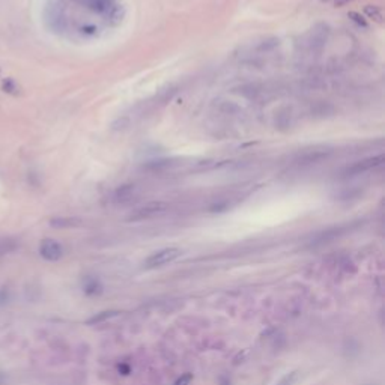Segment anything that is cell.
Instances as JSON below:
<instances>
[{
  "mask_svg": "<svg viewBox=\"0 0 385 385\" xmlns=\"http://www.w3.org/2000/svg\"><path fill=\"white\" fill-rule=\"evenodd\" d=\"M385 163V155L384 154H379V155H375V157H370V158H364L361 161H357L354 164L348 165L342 170V178H354V176H358V175H363L366 172H370L373 169H378Z\"/></svg>",
  "mask_w": 385,
  "mask_h": 385,
  "instance_id": "1",
  "label": "cell"
},
{
  "mask_svg": "<svg viewBox=\"0 0 385 385\" xmlns=\"http://www.w3.org/2000/svg\"><path fill=\"white\" fill-rule=\"evenodd\" d=\"M167 211H169V203H165L163 200L148 202L146 205H143V206H140L138 209H136V211L128 217V221L151 220V219H155V217L163 215Z\"/></svg>",
  "mask_w": 385,
  "mask_h": 385,
  "instance_id": "2",
  "label": "cell"
},
{
  "mask_svg": "<svg viewBox=\"0 0 385 385\" xmlns=\"http://www.w3.org/2000/svg\"><path fill=\"white\" fill-rule=\"evenodd\" d=\"M181 253H182V251L176 247L163 248V250H160V251H157V253L151 254V256L146 259V262H145V268L152 270V268L163 267V265H165V263H170V262H173L175 259H178V257L181 256Z\"/></svg>",
  "mask_w": 385,
  "mask_h": 385,
  "instance_id": "3",
  "label": "cell"
},
{
  "mask_svg": "<svg viewBox=\"0 0 385 385\" xmlns=\"http://www.w3.org/2000/svg\"><path fill=\"white\" fill-rule=\"evenodd\" d=\"M86 8H89L93 12L109 15L110 18H117L119 8L114 3V0H79ZM119 20V18H117Z\"/></svg>",
  "mask_w": 385,
  "mask_h": 385,
  "instance_id": "4",
  "label": "cell"
},
{
  "mask_svg": "<svg viewBox=\"0 0 385 385\" xmlns=\"http://www.w3.org/2000/svg\"><path fill=\"white\" fill-rule=\"evenodd\" d=\"M45 21L50 26V29H53L55 32H60L63 30L66 26V20L62 11V6L59 3H50L45 8Z\"/></svg>",
  "mask_w": 385,
  "mask_h": 385,
  "instance_id": "5",
  "label": "cell"
},
{
  "mask_svg": "<svg viewBox=\"0 0 385 385\" xmlns=\"http://www.w3.org/2000/svg\"><path fill=\"white\" fill-rule=\"evenodd\" d=\"M39 254L49 262H57L63 256V248L55 239H44L39 246Z\"/></svg>",
  "mask_w": 385,
  "mask_h": 385,
  "instance_id": "6",
  "label": "cell"
},
{
  "mask_svg": "<svg viewBox=\"0 0 385 385\" xmlns=\"http://www.w3.org/2000/svg\"><path fill=\"white\" fill-rule=\"evenodd\" d=\"M137 196V185L134 184H124L121 187H117L113 194H111V200L116 205H127L130 203L134 197Z\"/></svg>",
  "mask_w": 385,
  "mask_h": 385,
  "instance_id": "7",
  "label": "cell"
},
{
  "mask_svg": "<svg viewBox=\"0 0 385 385\" xmlns=\"http://www.w3.org/2000/svg\"><path fill=\"white\" fill-rule=\"evenodd\" d=\"M328 33H330V30H328V26H325V25H318L316 28L313 29L311 35H310V39H308L310 50H313V52L322 50V47L327 42Z\"/></svg>",
  "mask_w": 385,
  "mask_h": 385,
  "instance_id": "8",
  "label": "cell"
},
{
  "mask_svg": "<svg viewBox=\"0 0 385 385\" xmlns=\"http://www.w3.org/2000/svg\"><path fill=\"white\" fill-rule=\"evenodd\" d=\"M331 154V151H307L304 152L303 155L298 157L297 160V164L305 165V164H315V163H319L321 160L327 158Z\"/></svg>",
  "mask_w": 385,
  "mask_h": 385,
  "instance_id": "9",
  "label": "cell"
},
{
  "mask_svg": "<svg viewBox=\"0 0 385 385\" xmlns=\"http://www.w3.org/2000/svg\"><path fill=\"white\" fill-rule=\"evenodd\" d=\"M292 125V114L289 110L280 111L275 117V128L278 130H287Z\"/></svg>",
  "mask_w": 385,
  "mask_h": 385,
  "instance_id": "10",
  "label": "cell"
},
{
  "mask_svg": "<svg viewBox=\"0 0 385 385\" xmlns=\"http://www.w3.org/2000/svg\"><path fill=\"white\" fill-rule=\"evenodd\" d=\"M364 12L370 20H373L376 23H384V14H382V9L379 6L367 5V6H364Z\"/></svg>",
  "mask_w": 385,
  "mask_h": 385,
  "instance_id": "11",
  "label": "cell"
},
{
  "mask_svg": "<svg viewBox=\"0 0 385 385\" xmlns=\"http://www.w3.org/2000/svg\"><path fill=\"white\" fill-rule=\"evenodd\" d=\"M117 315H119V311H117V310H107V311H101V313L95 315L93 318L87 319V321H86V324H87V325L101 324V322H104V321L110 319V318H113V316H117Z\"/></svg>",
  "mask_w": 385,
  "mask_h": 385,
  "instance_id": "12",
  "label": "cell"
},
{
  "mask_svg": "<svg viewBox=\"0 0 385 385\" xmlns=\"http://www.w3.org/2000/svg\"><path fill=\"white\" fill-rule=\"evenodd\" d=\"M311 113L316 117H325V116L334 113V107L331 104H328V103H318V104H315L311 107Z\"/></svg>",
  "mask_w": 385,
  "mask_h": 385,
  "instance_id": "13",
  "label": "cell"
},
{
  "mask_svg": "<svg viewBox=\"0 0 385 385\" xmlns=\"http://www.w3.org/2000/svg\"><path fill=\"white\" fill-rule=\"evenodd\" d=\"M2 89H3L5 93L14 95V97H17L20 93V86L17 84V82L14 79H5L3 83H2Z\"/></svg>",
  "mask_w": 385,
  "mask_h": 385,
  "instance_id": "14",
  "label": "cell"
},
{
  "mask_svg": "<svg viewBox=\"0 0 385 385\" xmlns=\"http://www.w3.org/2000/svg\"><path fill=\"white\" fill-rule=\"evenodd\" d=\"M80 223L82 221L79 220V219H63V217L53 219V220L50 221V224L53 227H60V229H63V227H74V226H79Z\"/></svg>",
  "mask_w": 385,
  "mask_h": 385,
  "instance_id": "15",
  "label": "cell"
},
{
  "mask_svg": "<svg viewBox=\"0 0 385 385\" xmlns=\"http://www.w3.org/2000/svg\"><path fill=\"white\" fill-rule=\"evenodd\" d=\"M297 378H298V372H291V373H287V375H284L277 385H294V382L297 381Z\"/></svg>",
  "mask_w": 385,
  "mask_h": 385,
  "instance_id": "16",
  "label": "cell"
},
{
  "mask_svg": "<svg viewBox=\"0 0 385 385\" xmlns=\"http://www.w3.org/2000/svg\"><path fill=\"white\" fill-rule=\"evenodd\" d=\"M348 17L354 21V23H357L358 26H361V28H367V23H366V20L358 14V12H355V11H351L349 14H348Z\"/></svg>",
  "mask_w": 385,
  "mask_h": 385,
  "instance_id": "17",
  "label": "cell"
},
{
  "mask_svg": "<svg viewBox=\"0 0 385 385\" xmlns=\"http://www.w3.org/2000/svg\"><path fill=\"white\" fill-rule=\"evenodd\" d=\"M192 381V375L191 373H185V375H182L176 382L173 385H190V382Z\"/></svg>",
  "mask_w": 385,
  "mask_h": 385,
  "instance_id": "18",
  "label": "cell"
},
{
  "mask_svg": "<svg viewBox=\"0 0 385 385\" xmlns=\"http://www.w3.org/2000/svg\"><path fill=\"white\" fill-rule=\"evenodd\" d=\"M331 2H332V5H334V6H343V5L349 3L351 0H331Z\"/></svg>",
  "mask_w": 385,
  "mask_h": 385,
  "instance_id": "19",
  "label": "cell"
}]
</instances>
